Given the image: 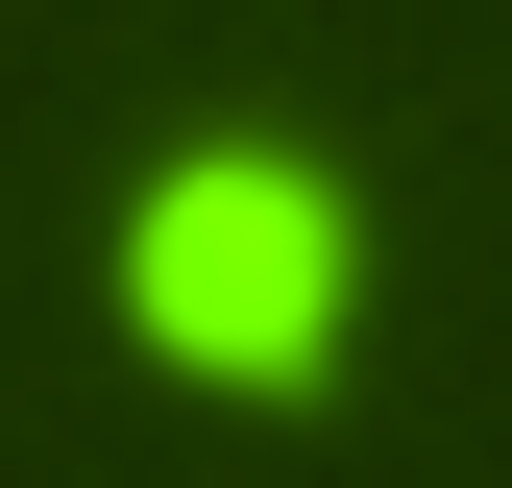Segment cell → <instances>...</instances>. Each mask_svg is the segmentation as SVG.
<instances>
[{
	"label": "cell",
	"mask_w": 512,
	"mask_h": 488,
	"mask_svg": "<svg viewBox=\"0 0 512 488\" xmlns=\"http://www.w3.org/2000/svg\"><path fill=\"white\" fill-rule=\"evenodd\" d=\"M342 293H366V220L317 147H171L122 196V318L220 391H317L342 366Z\"/></svg>",
	"instance_id": "obj_1"
}]
</instances>
